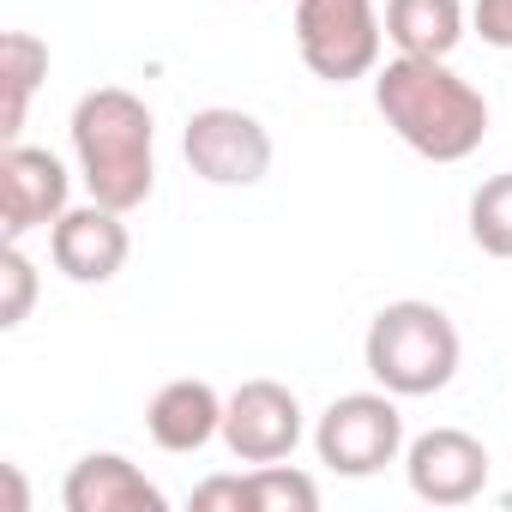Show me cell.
Returning <instances> with one entry per match:
<instances>
[{
    "label": "cell",
    "mask_w": 512,
    "mask_h": 512,
    "mask_svg": "<svg viewBox=\"0 0 512 512\" xmlns=\"http://www.w3.org/2000/svg\"><path fill=\"white\" fill-rule=\"evenodd\" d=\"M223 446L241 464H278L302 446V398L284 380H241L223 404Z\"/></svg>",
    "instance_id": "cell-7"
},
{
    "label": "cell",
    "mask_w": 512,
    "mask_h": 512,
    "mask_svg": "<svg viewBox=\"0 0 512 512\" xmlns=\"http://www.w3.org/2000/svg\"><path fill=\"white\" fill-rule=\"evenodd\" d=\"M386 19L374 0H296V49L302 67L326 85L368 79L380 67Z\"/></svg>",
    "instance_id": "cell-4"
},
{
    "label": "cell",
    "mask_w": 512,
    "mask_h": 512,
    "mask_svg": "<svg viewBox=\"0 0 512 512\" xmlns=\"http://www.w3.org/2000/svg\"><path fill=\"white\" fill-rule=\"evenodd\" d=\"M31 302H37V266L25 260L19 241H7L0 247V326L19 332L31 320Z\"/></svg>",
    "instance_id": "cell-17"
},
{
    "label": "cell",
    "mask_w": 512,
    "mask_h": 512,
    "mask_svg": "<svg viewBox=\"0 0 512 512\" xmlns=\"http://www.w3.org/2000/svg\"><path fill=\"white\" fill-rule=\"evenodd\" d=\"M67 193H73V175L55 151L25 145V139L0 151V223H7V241H25L31 229H55L67 217Z\"/></svg>",
    "instance_id": "cell-8"
},
{
    "label": "cell",
    "mask_w": 512,
    "mask_h": 512,
    "mask_svg": "<svg viewBox=\"0 0 512 512\" xmlns=\"http://www.w3.org/2000/svg\"><path fill=\"white\" fill-rule=\"evenodd\" d=\"M127 211L115 205H67V217L49 229V260L61 278L73 284H109L121 266H127V253H133V235L121 223Z\"/></svg>",
    "instance_id": "cell-10"
},
{
    "label": "cell",
    "mask_w": 512,
    "mask_h": 512,
    "mask_svg": "<svg viewBox=\"0 0 512 512\" xmlns=\"http://www.w3.org/2000/svg\"><path fill=\"white\" fill-rule=\"evenodd\" d=\"M7 470V512H25V482H19V464H0Z\"/></svg>",
    "instance_id": "cell-20"
},
{
    "label": "cell",
    "mask_w": 512,
    "mask_h": 512,
    "mask_svg": "<svg viewBox=\"0 0 512 512\" xmlns=\"http://www.w3.org/2000/svg\"><path fill=\"white\" fill-rule=\"evenodd\" d=\"M386 43L398 55L446 61L464 43V0H386Z\"/></svg>",
    "instance_id": "cell-13"
},
{
    "label": "cell",
    "mask_w": 512,
    "mask_h": 512,
    "mask_svg": "<svg viewBox=\"0 0 512 512\" xmlns=\"http://www.w3.org/2000/svg\"><path fill=\"white\" fill-rule=\"evenodd\" d=\"M470 25H476V37L488 49H512V0H476Z\"/></svg>",
    "instance_id": "cell-19"
},
{
    "label": "cell",
    "mask_w": 512,
    "mask_h": 512,
    "mask_svg": "<svg viewBox=\"0 0 512 512\" xmlns=\"http://www.w3.org/2000/svg\"><path fill=\"white\" fill-rule=\"evenodd\" d=\"M67 512H169V494L121 452H85L61 482Z\"/></svg>",
    "instance_id": "cell-11"
},
{
    "label": "cell",
    "mask_w": 512,
    "mask_h": 512,
    "mask_svg": "<svg viewBox=\"0 0 512 512\" xmlns=\"http://www.w3.org/2000/svg\"><path fill=\"white\" fill-rule=\"evenodd\" d=\"M458 356H464L458 326L434 302H386L368 320V338H362V362H368L374 386H386L392 398L446 392L452 374H458Z\"/></svg>",
    "instance_id": "cell-3"
},
{
    "label": "cell",
    "mask_w": 512,
    "mask_h": 512,
    "mask_svg": "<svg viewBox=\"0 0 512 512\" xmlns=\"http://www.w3.org/2000/svg\"><path fill=\"white\" fill-rule=\"evenodd\" d=\"M43 79H49V43L43 37H31V31H7V37H0V85H7L0 139H7V145H19L25 115H31V97H37Z\"/></svg>",
    "instance_id": "cell-14"
},
{
    "label": "cell",
    "mask_w": 512,
    "mask_h": 512,
    "mask_svg": "<svg viewBox=\"0 0 512 512\" xmlns=\"http://www.w3.org/2000/svg\"><path fill=\"white\" fill-rule=\"evenodd\" d=\"M374 109L428 163H464L488 139V97L470 79H458L446 61L398 55L374 67Z\"/></svg>",
    "instance_id": "cell-1"
},
{
    "label": "cell",
    "mask_w": 512,
    "mask_h": 512,
    "mask_svg": "<svg viewBox=\"0 0 512 512\" xmlns=\"http://www.w3.org/2000/svg\"><path fill=\"white\" fill-rule=\"evenodd\" d=\"M181 157L211 187H260L272 175V133H266L260 115L229 109V103H211V109H199L187 121Z\"/></svg>",
    "instance_id": "cell-6"
},
{
    "label": "cell",
    "mask_w": 512,
    "mask_h": 512,
    "mask_svg": "<svg viewBox=\"0 0 512 512\" xmlns=\"http://www.w3.org/2000/svg\"><path fill=\"white\" fill-rule=\"evenodd\" d=\"M410 494L428 506H464L488 488V446L464 428H428L404 446Z\"/></svg>",
    "instance_id": "cell-9"
},
{
    "label": "cell",
    "mask_w": 512,
    "mask_h": 512,
    "mask_svg": "<svg viewBox=\"0 0 512 512\" xmlns=\"http://www.w3.org/2000/svg\"><path fill=\"white\" fill-rule=\"evenodd\" d=\"M470 241L488 253V260H512V169L488 175L470 193Z\"/></svg>",
    "instance_id": "cell-15"
},
{
    "label": "cell",
    "mask_w": 512,
    "mask_h": 512,
    "mask_svg": "<svg viewBox=\"0 0 512 512\" xmlns=\"http://www.w3.org/2000/svg\"><path fill=\"white\" fill-rule=\"evenodd\" d=\"M73 163L97 205L139 211L157 187V127L145 97L127 85H97L73 103Z\"/></svg>",
    "instance_id": "cell-2"
},
{
    "label": "cell",
    "mask_w": 512,
    "mask_h": 512,
    "mask_svg": "<svg viewBox=\"0 0 512 512\" xmlns=\"http://www.w3.org/2000/svg\"><path fill=\"white\" fill-rule=\"evenodd\" d=\"M223 404L229 398H217L211 380H169V386H157L145 428L163 452H205L223 434Z\"/></svg>",
    "instance_id": "cell-12"
},
{
    "label": "cell",
    "mask_w": 512,
    "mask_h": 512,
    "mask_svg": "<svg viewBox=\"0 0 512 512\" xmlns=\"http://www.w3.org/2000/svg\"><path fill=\"white\" fill-rule=\"evenodd\" d=\"M314 452L338 476H380L404 452L398 398L386 386L380 392H344V398H332L326 416L314 422Z\"/></svg>",
    "instance_id": "cell-5"
},
{
    "label": "cell",
    "mask_w": 512,
    "mask_h": 512,
    "mask_svg": "<svg viewBox=\"0 0 512 512\" xmlns=\"http://www.w3.org/2000/svg\"><path fill=\"white\" fill-rule=\"evenodd\" d=\"M247 494H253V512H314L320 506V482L308 470H290L284 458L278 464H253Z\"/></svg>",
    "instance_id": "cell-16"
},
{
    "label": "cell",
    "mask_w": 512,
    "mask_h": 512,
    "mask_svg": "<svg viewBox=\"0 0 512 512\" xmlns=\"http://www.w3.org/2000/svg\"><path fill=\"white\" fill-rule=\"evenodd\" d=\"M193 512H253L247 476H205L193 488Z\"/></svg>",
    "instance_id": "cell-18"
}]
</instances>
